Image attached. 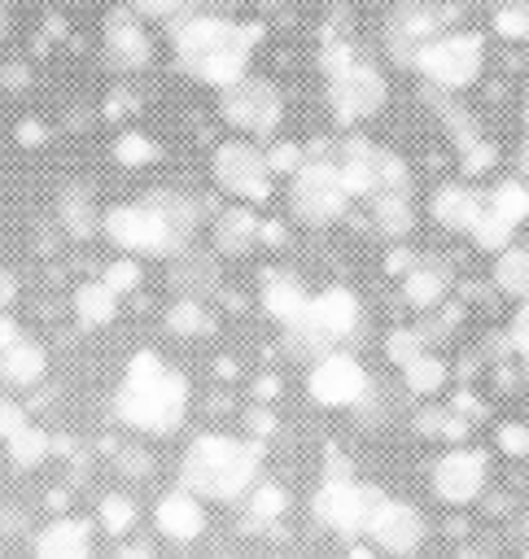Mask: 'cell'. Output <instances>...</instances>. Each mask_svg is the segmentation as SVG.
I'll return each mask as SVG.
<instances>
[{
    "instance_id": "6da1fadb",
    "label": "cell",
    "mask_w": 529,
    "mask_h": 559,
    "mask_svg": "<svg viewBox=\"0 0 529 559\" xmlns=\"http://www.w3.org/2000/svg\"><path fill=\"white\" fill-rule=\"evenodd\" d=\"M114 411L122 424H131L136 432H153V437H166L184 424L188 415V380L179 371H171L162 362V354L153 349H140L131 354L127 362V376H122V389L114 397Z\"/></svg>"
},
{
    "instance_id": "7a4b0ae2",
    "label": "cell",
    "mask_w": 529,
    "mask_h": 559,
    "mask_svg": "<svg viewBox=\"0 0 529 559\" xmlns=\"http://www.w3.org/2000/svg\"><path fill=\"white\" fill-rule=\"evenodd\" d=\"M254 476H258V445L219 432L197 437L184 450V467H179L184 489H192L197 498H236L254 485Z\"/></svg>"
},
{
    "instance_id": "3957f363",
    "label": "cell",
    "mask_w": 529,
    "mask_h": 559,
    "mask_svg": "<svg viewBox=\"0 0 529 559\" xmlns=\"http://www.w3.org/2000/svg\"><path fill=\"white\" fill-rule=\"evenodd\" d=\"M481 61H485V44H481V35H442V39H428V44H420V57H415V66L437 83V87H468L477 74H481Z\"/></svg>"
},
{
    "instance_id": "277c9868",
    "label": "cell",
    "mask_w": 529,
    "mask_h": 559,
    "mask_svg": "<svg viewBox=\"0 0 529 559\" xmlns=\"http://www.w3.org/2000/svg\"><path fill=\"white\" fill-rule=\"evenodd\" d=\"M380 502H385V493L376 485H354L345 476H328L324 489L315 493V520L337 533H367Z\"/></svg>"
},
{
    "instance_id": "5b68a950",
    "label": "cell",
    "mask_w": 529,
    "mask_h": 559,
    "mask_svg": "<svg viewBox=\"0 0 529 559\" xmlns=\"http://www.w3.org/2000/svg\"><path fill=\"white\" fill-rule=\"evenodd\" d=\"M345 201H350V188H345L341 170L328 166V162H310V166H302L297 179H293V192H289L293 214H297L302 223H310V227L341 218Z\"/></svg>"
},
{
    "instance_id": "8992f818",
    "label": "cell",
    "mask_w": 529,
    "mask_h": 559,
    "mask_svg": "<svg viewBox=\"0 0 529 559\" xmlns=\"http://www.w3.org/2000/svg\"><path fill=\"white\" fill-rule=\"evenodd\" d=\"M101 227L105 236L127 249V253H179L171 227L162 223V214L149 205V201H136V205H114L101 214Z\"/></svg>"
},
{
    "instance_id": "52a82bcc",
    "label": "cell",
    "mask_w": 529,
    "mask_h": 559,
    "mask_svg": "<svg viewBox=\"0 0 529 559\" xmlns=\"http://www.w3.org/2000/svg\"><path fill=\"white\" fill-rule=\"evenodd\" d=\"M306 389H310V397L319 406L341 411V406H358L367 397L372 380H367V371H363L358 358H350V354H324V358L310 362Z\"/></svg>"
},
{
    "instance_id": "ba28073f",
    "label": "cell",
    "mask_w": 529,
    "mask_h": 559,
    "mask_svg": "<svg viewBox=\"0 0 529 559\" xmlns=\"http://www.w3.org/2000/svg\"><path fill=\"white\" fill-rule=\"evenodd\" d=\"M214 179H219L232 197L254 201V205L271 197V170H267V157H262L254 144H245V140H227V144L214 148Z\"/></svg>"
},
{
    "instance_id": "9c48e42d",
    "label": "cell",
    "mask_w": 529,
    "mask_h": 559,
    "mask_svg": "<svg viewBox=\"0 0 529 559\" xmlns=\"http://www.w3.org/2000/svg\"><path fill=\"white\" fill-rule=\"evenodd\" d=\"M223 118L236 131L249 135H271L280 122V92L267 79H236L232 87H223Z\"/></svg>"
},
{
    "instance_id": "30bf717a",
    "label": "cell",
    "mask_w": 529,
    "mask_h": 559,
    "mask_svg": "<svg viewBox=\"0 0 529 559\" xmlns=\"http://www.w3.org/2000/svg\"><path fill=\"white\" fill-rule=\"evenodd\" d=\"M367 537H372V546L380 550V555H415L420 550V537H424V520H420V511L407 502V498H385L380 502V511L372 515V524H367Z\"/></svg>"
},
{
    "instance_id": "8fae6325",
    "label": "cell",
    "mask_w": 529,
    "mask_h": 559,
    "mask_svg": "<svg viewBox=\"0 0 529 559\" xmlns=\"http://www.w3.org/2000/svg\"><path fill=\"white\" fill-rule=\"evenodd\" d=\"M481 485H485V454L481 450H450L433 467V493L442 502L463 507L481 493Z\"/></svg>"
},
{
    "instance_id": "7c38bea8",
    "label": "cell",
    "mask_w": 529,
    "mask_h": 559,
    "mask_svg": "<svg viewBox=\"0 0 529 559\" xmlns=\"http://www.w3.org/2000/svg\"><path fill=\"white\" fill-rule=\"evenodd\" d=\"M254 39H258V31L227 22V31H223V39L214 44V52L197 66V79H205V83H214V87H232L236 79H245Z\"/></svg>"
},
{
    "instance_id": "4fadbf2b",
    "label": "cell",
    "mask_w": 529,
    "mask_h": 559,
    "mask_svg": "<svg viewBox=\"0 0 529 559\" xmlns=\"http://www.w3.org/2000/svg\"><path fill=\"white\" fill-rule=\"evenodd\" d=\"M328 96H332V105H337L341 118H372L385 105V79H380V70L354 61L345 79H332L328 83Z\"/></svg>"
},
{
    "instance_id": "5bb4252c",
    "label": "cell",
    "mask_w": 529,
    "mask_h": 559,
    "mask_svg": "<svg viewBox=\"0 0 529 559\" xmlns=\"http://www.w3.org/2000/svg\"><path fill=\"white\" fill-rule=\"evenodd\" d=\"M105 52H109V61H114L118 70H140V66H149L153 48H149V35H144L140 17H136V9H114V13L105 17Z\"/></svg>"
},
{
    "instance_id": "9a60e30c",
    "label": "cell",
    "mask_w": 529,
    "mask_h": 559,
    "mask_svg": "<svg viewBox=\"0 0 529 559\" xmlns=\"http://www.w3.org/2000/svg\"><path fill=\"white\" fill-rule=\"evenodd\" d=\"M153 524H157V533L171 537V542H197L201 528H205V507H201V498H197L192 489L179 485V489H171V493L157 498Z\"/></svg>"
},
{
    "instance_id": "2e32d148",
    "label": "cell",
    "mask_w": 529,
    "mask_h": 559,
    "mask_svg": "<svg viewBox=\"0 0 529 559\" xmlns=\"http://www.w3.org/2000/svg\"><path fill=\"white\" fill-rule=\"evenodd\" d=\"M306 319H310L328 341H345V336H354V328H358V297H354L350 288H324V293L310 297Z\"/></svg>"
},
{
    "instance_id": "e0dca14e",
    "label": "cell",
    "mask_w": 529,
    "mask_h": 559,
    "mask_svg": "<svg viewBox=\"0 0 529 559\" xmlns=\"http://www.w3.org/2000/svg\"><path fill=\"white\" fill-rule=\"evenodd\" d=\"M35 559H92V524L57 515L35 533Z\"/></svg>"
},
{
    "instance_id": "ac0fdd59",
    "label": "cell",
    "mask_w": 529,
    "mask_h": 559,
    "mask_svg": "<svg viewBox=\"0 0 529 559\" xmlns=\"http://www.w3.org/2000/svg\"><path fill=\"white\" fill-rule=\"evenodd\" d=\"M166 280H171V288L179 297H197L201 301V297H210L219 288V262L210 253H201V249H179V253H171Z\"/></svg>"
},
{
    "instance_id": "d6986e66",
    "label": "cell",
    "mask_w": 529,
    "mask_h": 559,
    "mask_svg": "<svg viewBox=\"0 0 529 559\" xmlns=\"http://www.w3.org/2000/svg\"><path fill=\"white\" fill-rule=\"evenodd\" d=\"M44 367H48L44 345H35V341H26V336H17L13 345L0 349V384H9V389H31V384H39V380H44Z\"/></svg>"
},
{
    "instance_id": "ffe728a7",
    "label": "cell",
    "mask_w": 529,
    "mask_h": 559,
    "mask_svg": "<svg viewBox=\"0 0 529 559\" xmlns=\"http://www.w3.org/2000/svg\"><path fill=\"white\" fill-rule=\"evenodd\" d=\"M223 31H227V22H223V17H188V22L179 26V35H175L179 66L197 74V66L214 52V44L223 39Z\"/></svg>"
},
{
    "instance_id": "44dd1931",
    "label": "cell",
    "mask_w": 529,
    "mask_h": 559,
    "mask_svg": "<svg viewBox=\"0 0 529 559\" xmlns=\"http://www.w3.org/2000/svg\"><path fill=\"white\" fill-rule=\"evenodd\" d=\"M57 223L66 227V236L87 240V236L101 227V214H96L92 192H87V188H79V183L61 188V192H57Z\"/></svg>"
},
{
    "instance_id": "7402d4cb",
    "label": "cell",
    "mask_w": 529,
    "mask_h": 559,
    "mask_svg": "<svg viewBox=\"0 0 529 559\" xmlns=\"http://www.w3.org/2000/svg\"><path fill=\"white\" fill-rule=\"evenodd\" d=\"M477 214H481V201H477L472 188H463V183H446V188H437V197H433V218H437L442 227H450V231H468Z\"/></svg>"
},
{
    "instance_id": "603a6c76",
    "label": "cell",
    "mask_w": 529,
    "mask_h": 559,
    "mask_svg": "<svg viewBox=\"0 0 529 559\" xmlns=\"http://www.w3.org/2000/svg\"><path fill=\"white\" fill-rule=\"evenodd\" d=\"M114 314H118V293L105 280H83L74 288V319L83 328H105L114 323Z\"/></svg>"
},
{
    "instance_id": "cb8c5ba5",
    "label": "cell",
    "mask_w": 529,
    "mask_h": 559,
    "mask_svg": "<svg viewBox=\"0 0 529 559\" xmlns=\"http://www.w3.org/2000/svg\"><path fill=\"white\" fill-rule=\"evenodd\" d=\"M144 201H149V205L162 214V223L171 227L175 245L184 249V245H188V236H192V227H197V205H192L184 192H175V188H153Z\"/></svg>"
},
{
    "instance_id": "d4e9b609",
    "label": "cell",
    "mask_w": 529,
    "mask_h": 559,
    "mask_svg": "<svg viewBox=\"0 0 529 559\" xmlns=\"http://www.w3.org/2000/svg\"><path fill=\"white\" fill-rule=\"evenodd\" d=\"M258 227L262 223L249 210H223L219 223H214V249L227 253V258H236V253H245L258 240Z\"/></svg>"
},
{
    "instance_id": "484cf974",
    "label": "cell",
    "mask_w": 529,
    "mask_h": 559,
    "mask_svg": "<svg viewBox=\"0 0 529 559\" xmlns=\"http://www.w3.org/2000/svg\"><path fill=\"white\" fill-rule=\"evenodd\" d=\"M262 306H267V314H275L280 323H293V319L306 314L310 297H306V288H302L297 280L275 275V280H267V288H262Z\"/></svg>"
},
{
    "instance_id": "4316f807",
    "label": "cell",
    "mask_w": 529,
    "mask_h": 559,
    "mask_svg": "<svg viewBox=\"0 0 529 559\" xmlns=\"http://www.w3.org/2000/svg\"><path fill=\"white\" fill-rule=\"evenodd\" d=\"M4 450H9V463H13V467L31 472V467H39V463L52 454V432H44V428L26 424L22 432H13V437L4 441Z\"/></svg>"
},
{
    "instance_id": "83f0119b",
    "label": "cell",
    "mask_w": 529,
    "mask_h": 559,
    "mask_svg": "<svg viewBox=\"0 0 529 559\" xmlns=\"http://www.w3.org/2000/svg\"><path fill=\"white\" fill-rule=\"evenodd\" d=\"M372 218H376V227H380L385 236H407L411 223H415L407 192H380V197L372 201Z\"/></svg>"
},
{
    "instance_id": "f1b7e54d",
    "label": "cell",
    "mask_w": 529,
    "mask_h": 559,
    "mask_svg": "<svg viewBox=\"0 0 529 559\" xmlns=\"http://www.w3.org/2000/svg\"><path fill=\"white\" fill-rule=\"evenodd\" d=\"M284 349L310 367L315 358H324V354H328V336H324V332H319V328H315V323L302 314V319L284 323Z\"/></svg>"
},
{
    "instance_id": "f546056e",
    "label": "cell",
    "mask_w": 529,
    "mask_h": 559,
    "mask_svg": "<svg viewBox=\"0 0 529 559\" xmlns=\"http://www.w3.org/2000/svg\"><path fill=\"white\" fill-rule=\"evenodd\" d=\"M494 284L512 297H525L529 293V249H498V262H494Z\"/></svg>"
},
{
    "instance_id": "4dcf8cb0",
    "label": "cell",
    "mask_w": 529,
    "mask_h": 559,
    "mask_svg": "<svg viewBox=\"0 0 529 559\" xmlns=\"http://www.w3.org/2000/svg\"><path fill=\"white\" fill-rule=\"evenodd\" d=\"M490 210L503 214L507 223H525L529 218V183L525 179H498L490 188Z\"/></svg>"
},
{
    "instance_id": "1f68e13d",
    "label": "cell",
    "mask_w": 529,
    "mask_h": 559,
    "mask_svg": "<svg viewBox=\"0 0 529 559\" xmlns=\"http://www.w3.org/2000/svg\"><path fill=\"white\" fill-rule=\"evenodd\" d=\"M402 380H407V389H411V393L428 397V393H437V389L446 384V362L420 349V354H415V358L402 367Z\"/></svg>"
},
{
    "instance_id": "d6a6232c",
    "label": "cell",
    "mask_w": 529,
    "mask_h": 559,
    "mask_svg": "<svg viewBox=\"0 0 529 559\" xmlns=\"http://www.w3.org/2000/svg\"><path fill=\"white\" fill-rule=\"evenodd\" d=\"M468 231H472V240H477L485 253H498V249H507V245H512L516 223H507L503 214H494V210L485 205V210L472 218V227H468Z\"/></svg>"
},
{
    "instance_id": "836d02e7",
    "label": "cell",
    "mask_w": 529,
    "mask_h": 559,
    "mask_svg": "<svg viewBox=\"0 0 529 559\" xmlns=\"http://www.w3.org/2000/svg\"><path fill=\"white\" fill-rule=\"evenodd\" d=\"M402 293H407L411 306L428 310V306H437L442 293H446V271H442V266H420V271L407 275V288H402Z\"/></svg>"
},
{
    "instance_id": "e575fe53",
    "label": "cell",
    "mask_w": 529,
    "mask_h": 559,
    "mask_svg": "<svg viewBox=\"0 0 529 559\" xmlns=\"http://www.w3.org/2000/svg\"><path fill=\"white\" fill-rule=\"evenodd\" d=\"M166 328H171L175 336H205L214 323H210V314H205V306H201L197 297H179V301L166 310Z\"/></svg>"
},
{
    "instance_id": "d590c367",
    "label": "cell",
    "mask_w": 529,
    "mask_h": 559,
    "mask_svg": "<svg viewBox=\"0 0 529 559\" xmlns=\"http://www.w3.org/2000/svg\"><path fill=\"white\" fill-rule=\"evenodd\" d=\"M284 507H289V493L280 485H254V493L245 502V524H271L284 515Z\"/></svg>"
},
{
    "instance_id": "8d00e7d4",
    "label": "cell",
    "mask_w": 529,
    "mask_h": 559,
    "mask_svg": "<svg viewBox=\"0 0 529 559\" xmlns=\"http://www.w3.org/2000/svg\"><path fill=\"white\" fill-rule=\"evenodd\" d=\"M96 515H101V528L105 533H114V537H122V533H131V524H136V502L127 498V493H105L101 498V507H96Z\"/></svg>"
},
{
    "instance_id": "74e56055",
    "label": "cell",
    "mask_w": 529,
    "mask_h": 559,
    "mask_svg": "<svg viewBox=\"0 0 529 559\" xmlns=\"http://www.w3.org/2000/svg\"><path fill=\"white\" fill-rule=\"evenodd\" d=\"M157 140H149L144 131H127V135H118L114 140V157L122 162V166H149V162H157Z\"/></svg>"
},
{
    "instance_id": "f35d334b",
    "label": "cell",
    "mask_w": 529,
    "mask_h": 559,
    "mask_svg": "<svg viewBox=\"0 0 529 559\" xmlns=\"http://www.w3.org/2000/svg\"><path fill=\"white\" fill-rule=\"evenodd\" d=\"M101 280L122 297V293H131V288L140 284V266H136L131 258H118V262H109V266H105V275H101Z\"/></svg>"
},
{
    "instance_id": "ab89813d",
    "label": "cell",
    "mask_w": 529,
    "mask_h": 559,
    "mask_svg": "<svg viewBox=\"0 0 529 559\" xmlns=\"http://www.w3.org/2000/svg\"><path fill=\"white\" fill-rule=\"evenodd\" d=\"M385 349H389V358H393L398 367H407V362L424 349V341H420V332H415V328H398V332L389 336V345H385Z\"/></svg>"
},
{
    "instance_id": "60d3db41",
    "label": "cell",
    "mask_w": 529,
    "mask_h": 559,
    "mask_svg": "<svg viewBox=\"0 0 529 559\" xmlns=\"http://www.w3.org/2000/svg\"><path fill=\"white\" fill-rule=\"evenodd\" d=\"M494 26H498V35L520 39V35H529V9H525L520 0H516V4H503L498 17H494Z\"/></svg>"
},
{
    "instance_id": "b9f144b4",
    "label": "cell",
    "mask_w": 529,
    "mask_h": 559,
    "mask_svg": "<svg viewBox=\"0 0 529 559\" xmlns=\"http://www.w3.org/2000/svg\"><path fill=\"white\" fill-rule=\"evenodd\" d=\"M26 424H31L26 406H22V402H13V397H0V441H9L13 432H22Z\"/></svg>"
},
{
    "instance_id": "7bdbcfd3",
    "label": "cell",
    "mask_w": 529,
    "mask_h": 559,
    "mask_svg": "<svg viewBox=\"0 0 529 559\" xmlns=\"http://www.w3.org/2000/svg\"><path fill=\"white\" fill-rule=\"evenodd\" d=\"M267 170L271 175H284V170H302V144H275L271 153H267Z\"/></svg>"
},
{
    "instance_id": "ee69618b",
    "label": "cell",
    "mask_w": 529,
    "mask_h": 559,
    "mask_svg": "<svg viewBox=\"0 0 529 559\" xmlns=\"http://www.w3.org/2000/svg\"><path fill=\"white\" fill-rule=\"evenodd\" d=\"M118 472H122V476H131V480L149 476V472H153V459H149V450H136V445L118 450Z\"/></svg>"
},
{
    "instance_id": "f6af8a7d",
    "label": "cell",
    "mask_w": 529,
    "mask_h": 559,
    "mask_svg": "<svg viewBox=\"0 0 529 559\" xmlns=\"http://www.w3.org/2000/svg\"><path fill=\"white\" fill-rule=\"evenodd\" d=\"M498 450L503 454H529V428L525 424H498Z\"/></svg>"
},
{
    "instance_id": "bcb514c9",
    "label": "cell",
    "mask_w": 529,
    "mask_h": 559,
    "mask_svg": "<svg viewBox=\"0 0 529 559\" xmlns=\"http://www.w3.org/2000/svg\"><path fill=\"white\" fill-rule=\"evenodd\" d=\"M26 533V511L17 502H0V537H22Z\"/></svg>"
},
{
    "instance_id": "7dc6e473",
    "label": "cell",
    "mask_w": 529,
    "mask_h": 559,
    "mask_svg": "<svg viewBox=\"0 0 529 559\" xmlns=\"http://www.w3.org/2000/svg\"><path fill=\"white\" fill-rule=\"evenodd\" d=\"M512 345L529 358V293H525V301H520V310H516V319H512Z\"/></svg>"
},
{
    "instance_id": "c3c4849f",
    "label": "cell",
    "mask_w": 529,
    "mask_h": 559,
    "mask_svg": "<svg viewBox=\"0 0 529 559\" xmlns=\"http://www.w3.org/2000/svg\"><path fill=\"white\" fill-rule=\"evenodd\" d=\"M26 83H31V70H26L22 61H4V66H0V87H4V92H22Z\"/></svg>"
},
{
    "instance_id": "681fc988",
    "label": "cell",
    "mask_w": 529,
    "mask_h": 559,
    "mask_svg": "<svg viewBox=\"0 0 529 559\" xmlns=\"http://www.w3.org/2000/svg\"><path fill=\"white\" fill-rule=\"evenodd\" d=\"M179 4H184V0H131V9H136L140 17H171Z\"/></svg>"
},
{
    "instance_id": "f907efd6",
    "label": "cell",
    "mask_w": 529,
    "mask_h": 559,
    "mask_svg": "<svg viewBox=\"0 0 529 559\" xmlns=\"http://www.w3.org/2000/svg\"><path fill=\"white\" fill-rule=\"evenodd\" d=\"M17 301V275L9 266H0V310H9Z\"/></svg>"
},
{
    "instance_id": "816d5d0a",
    "label": "cell",
    "mask_w": 529,
    "mask_h": 559,
    "mask_svg": "<svg viewBox=\"0 0 529 559\" xmlns=\"http://www.w3.org/2000/svg\"><path fill=\"white\" fill-rule=\"evenodd\" d=\"M114 559H157V555H153V546H149V542H122Z\"/></svg>"
},
{
    "instance_id": "f5cc1de1",
    "label": "cell",
    "mask_w": 529,
    "mask_h": 559,
    "mask_svg": "<svg viewBox=\"0 0 529 559\" xmlns=\"http://www.w3.org/2000/svg\"><path fill=\"white\" fill-rule=\"evenodd\" d=\"M17 336H22V328H17V319H13L9 310H0V349H4V345H13Z\"/></svg>"
},
{
    "instance_id": "db71d44e",
    "label": "cell",
    "mask_w": 529,
    "mask_h": 559,
    "mask_svg": "<svg viewBox=\"0 0 529 559\" xmlns=\"http://www.w3.org/2000/svg\"><path fill=\"white\" fill-rule=\"evenodd\" d=\"M17 140H22V144H39V140H44V127H39L35 118H26V122L17 127Z\"/></svg>"
},
{
    "instance_id": "11a10c76",
    "label": "cell",
    "mask_w": 529,
    "mask_h": 559,
    "mask_svg": "<svg viewBox=\"0 0 529 559\" xmlns=\"http://www.w3.org/2000/svg\"><path fill=\"white\" fill-rule=\"evenodd\" d=\"M245 424H249V432H271V415H267L262 406H254V411L245 415Z\"/></svg>"
},
{
    "instance_id": "9f6ffc18",
    "label": "cell",
    "mask_w": 529,
    "mask_h": 559,
    "mask_svg": "<svg viewBox=\"0 0 529 559\" xmlns=\"http://www.w3.org/2000/svg\"><path fill=\"white\" fill-rule=\"evenodd\" d=\"M485 162H490V148H485V144H477V148H472V162H468V170H481Z\"/></svg>"
},
{
    "instance_id": "6f0895ef",
    "label": "cell",
    "mask_w": 529,
    "mask_h": 559,
    "mask_svg": "<svg viewBox=\"0 0 529 559\" xmlns=\"http://www.w3.org/2000/svg\"><path fill=\"white\" fill-rule=\"evenodd\" d=\"M407 262H411V253H389L385 266H389V271H407Z\"/></svg>"
},
{
    "instance_id": "680465c9",
    "label": "cell",
    "mask_w": 529,
    "mask_h": 559,
    "mask_svg": "<svg viewBox=\"0 0 529 559\" xmlns=\"http://www.w3.org/2000/svg\"><path fill=\"white\" fill-rule=\"evenodd\" d=\"M9 35V4H0V39Z\"/></svg>"
},
{
    "instance_id": "91938a15",
    "label": "cell",
    "mask_w": 529,
    "mask_h": 559,
    "mask_svg": "<svg viewBox=\"0 0 529 559\" xmlns=\"http://www.w3.org/2000/svg\"><path fill=\"white\" fill-rule=\"evenodd\" d=\"M520 166H525V175H529V144L520 148Z\"/></svg>"
},
{
    "instance_id": "94428289",
    "label": "cell",
    "mask_w": 529,
    "mask_h": 559,
    "mask_svg": "<svg viewBox=\"0 0 529 559\" xmlns=\"http://www.w3.org/2000/svg\"><path fill=\"white\" fill-rule=\"evenodd\" d=\"M258 4H267V9H271V4H280V0H258Z\"/></svg>"
},
{
    "instance_id": "6125c7cd",
    "label": "cell",
    "mask_w": 529,
    "mask_h": 559,
    "mask_svg": "<svg viewBox=\"0 0 529 559\" xmlns=\"http://www.w3.org/2000/svg\"><path fill=\"white\" fill-rule=\"evenodd\" d=\"M525 127H529V100H525Z\"/></svg>"
},
{
    "instance_id": "be15d7a7",
    "label": "cell",
    "mask_w": 529,
    "mask_h": 559,
    "mask_svg": "<svg viewBox=\"0 0 529 559\" xmlns=\"http://www.w3.org/2000/svg\"><path fill=\"white\" fill-rule=\"evenodd\" d=\"M503 4H516V0H503Z\"/></svg>"
},
{
    "instance_id": "e7e4bbea",
    "label": "cell",
    "mask_w": 529,
    "mask_h": 559,
    "mask_svg": "<svg viewBox=\"0 0 529 559\" xmlns=\"http://www.w3.org/2000/svg\"><path fill=\"white\" fill-rule=\"evenodd\" d=\"M525 528H529V524H525Z\"/></svg>"
},
{
    "instance_id": "03108f58",
    "label": "cell",
    "mask_w": 529,
    "mask_h": 559,
    "mask_svg": "<svg viewBox=\"0 0 529 559\" xmlns=\"http://www.w3.org/2000/svg\"><path fill=\"white\" fill-rule=\"evenodd\" d=\"M525 559H529V555H525Z\"/></svg>"
}]
</instances>
